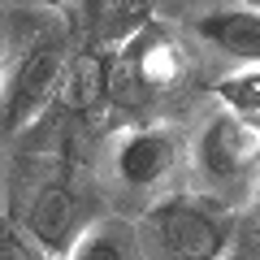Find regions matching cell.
<instances>
[{
	"label": "cell",
	"mask_w": 260,
	"mask_h": 260,
	"mask_svg": "<svg viewBox=\"0 0 260 260\" xmlns=\"http://www.w3.org/2000/svg\"><path fill=\"white\" fill-rule=\"evenodd\" d=\"M239 217L225 200L204 191L165 195L135 221L139 256L148 260H225Z\"/></svg>",
	"instance_id": "6da1fadb"
},
{
	"label": "cell",
	"mask_w": 260,
	"mask_h": 260,
	"mask_svg": "<svg viewBox=\"0 0 260 260\" xmlns=\"http://www.w3.org/2000/svg\"><path fill=\"white\" fill-rule=\"evenodd\" d=\"M65 65H70L65 39L52 35V30H39V35L18 52V61H13L9 70H5V78H0V143L22 139V135L56 104Z\"/></svg>",
	"instance_id": "7a4b0ae2"
},
{
	"label": "cell",
	"mask_w": 260,
	"mask_h": 260,
	"mask_svg": "<svg viewBox=\"0 0 260 260\" xmlns=\"http://www.w3.org/2000/svg\"><path fill=\"white\" fill-rule=\"evenodd\" d=\"M186 70H191V56L182 39L165 22H143L113 52V104H139L152 95H165L186 78Z\"/></svg>",
	"instance_id": "3957f363"
},
{
	"label": "cell",
	"mask_w": 260,
	"mask_h": 260,
	"mask_svg": "<svg viewBox=\"0 0 260 260\" xmlns=\"http://www.w3.org/2000/svg\"><path fill=\"white\" fill-rule=\"evenodd\" d=\"M22 230L52 260H65L70 243L78 239V191L65 169H44V178L30 186V195L22 200Z\"/></svg>",
	"instance_id": "277c9868"
},
{
	"label": "cell",
	"mask_w": 260,
	"mask_h": 260,
	"mask_svg": "<svg viewBox=\"0 0 260 260\" xmlns=\"http://www.w3.org/2000/svg\"><path fill=\"white\" fill-rule=\"evenodd\" d=\"M195 165L204 169L213 182H239L251 169H260V121L234 117L217 109L204 121L195 139Z\"/></svg>",
	"instance_id": "5b68a950"
},
{
	"label": "cell",
	"mask_w": 260,
	"mask_h": 260,
	"mask_svg": "<svg viewBox=\"0 0 260 260\" xmlns=\"http://www.w3.org/2000/svg\"><path fill=\"white\" fill-rule=\"evenodd\" d=\"M182 165V139L169 126H135L113 148V174L130 191H156Z\"/></svg>",
	"instance_id": "8992f818"
},
{
	"label": "cell",
	"mask_w": 260,
	"mask_h": 260,
	"mask_svg": "<svg viewBox=\"0 0 260 260\" xmlns=\"http://www.w3.org/2000/svg\"><path fill=\"white\" fill-rule=\"evenodd\" d=\"M56 104H65L74 121H91L95 113L109 109L113 104V52L87 48V52L70 56L61 91H56Z\"/></svg>",
	"instance_id": "52a82bcc"
},
{
	"label": "cell",
	"mask_w": 260,
	"mask_h": 260,
	"mask_svg": "<svg viewBox=\"0 0 260 260\" xmlns=\"http://www.w3.org/2000/svg\"><path fill=\"white\" fill-rule=\"evenodd\" d=\"M191 30L217 52L234 56V61H247V65H260V13L256 9H243V5L208 9L191 22Z\"/></svg>",
	"instance_id": "ba28073f"
},
{
	"label": "cell",
	"mask_w": 260,
	"mask_h": 260,
	"mask_svg": "<svg viewBox=\"0 0 260 260\" xmlns=\"http://www.w3.org/2000/svg\"><path fill=\"white\" fill-rule=\"evenodd\" d=\"M65 260H139V234L135 221L121 217H100V221L83 225L78 239L70 243Z\"/></svg>",
	"instance_id": "9c48e42d"
},
{
	"label": "cell",
	"mask_w": 260,
	"mask_h": 260,
	"mask_svg": "<svg viewBox=\"0 0 260 260\" xmlns=\"http://www.w3.org/2000/svg\"><path fill=\"white\" fill-rule=\"evenodd\" d=\"M213 95L221 100L225 113L247 117V121H260V65H247V70H234V74L217 78Z\"/></svg>",
	"instance_id": "30bf717a"
},
{
	"label": "cell",
	"mask_w": 260,
	"mask_h": 260,
	"mask_svg": "<svg viewBox=\"0 0 260 260\" xmlns=\"http://www.w3.org/2000/svg\"><path fill=\"white\" fill-rule=\"evenodd\" d=\"M0 260H39L35 243L26 239V230L18 221H9V217H0Z\"/></svg>",
	"instance_id": "8fae6325"
},
{
	"label": "cell",
	"mask_w": 260,
	"mask_h": 260,
	"mask_svg": "<svg viewBox=\"0 0 260 260\" xmlns=\"http://www.w3.org/2000/svg\"><path fill=\"white\" fill-rule=\"evenodd\" d=\"M243 9H256L260 13V0H243Z\"/></svg>",
	"instance_id": "7c38bea8"
},
{
	"label": "cell",
	"mask_w": 260,
	"mask_h": 260,
	"mask_svg": "<svg viewBox=\"0 0 260 260\" xmlns=\"http://www.w3.org/2000/svg\"><path fill=\"white\" fill-rule=\"evenodd\" d=\"M251 213H256V221H260V191H256V204H251Z\"/></svg>",
	"instance_id": "4fadbf2b"
},
{
	"label": "cell",
	"mask_w": 260,
	"mask_h": 260,
	"mask_svg": "<svg viewBox=\"0 0 260 260\" xmlns=\"http://www.w3.org/2000/svg\"><path fill=\"white\" fill-rule=\"evenodd\" d=\"M0 78H5V56H0Z\"/></svg>",
	"instance_id": "5bb4252c"
},
{
	"label": "cell",
	"mask_w": 260,
	"mask_h": 260,
	"mask_svg": "<svg viewBox=\"0 0 260 260\" xmlns=\"http://www.w3.org/2000/svg\"><path fill=\"white\" fill-rule=\"evenodd\" d=\"M48 5H65V0H48Z\"/></svg>",
	"instance_id": "9a60e30c"
}]
</instances>
